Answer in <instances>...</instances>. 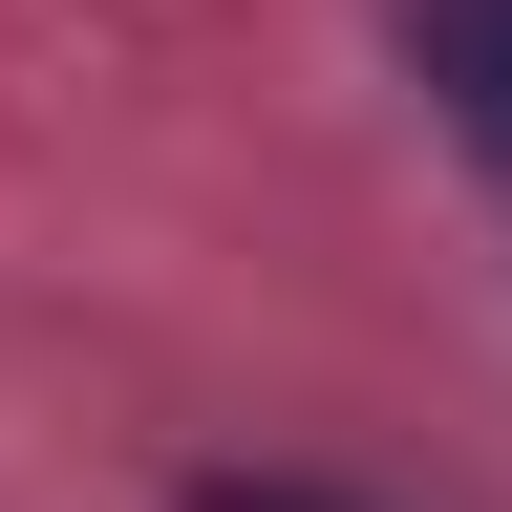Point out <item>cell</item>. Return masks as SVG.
Masks as SVG:
<instances>
[{
	"label": "cell",
	"mask_w": 512,
	"mask_h": 512,
	"mask_svg": "<svg viewBox=\"0 0 512 512\" xmlns=\"http://www.w3.org/2000/svg\"><path fill=\"white\" fill-rule=\"evenodd\" d=\"M384 22H406L427 107H448V150H470V171L512 192V0H384Z\"/></svg>",
	"instance_id": "6da1fadb"
},
{
	"label": "cell",
	"mask_w": 512,
	"mask_h": 512,
	"mask_svg": "<svg viewBox=\"0 0 512 512\" xmlns=\"http://www.w3.org/2000/svg\"><path fill=\"white\" fill-rule=\"evenodd\" d=\"M171 512H342V491H299V470H192Z\"/></svg>",
	"instance_id": "7a4b0ae2"
}]
</instances>
